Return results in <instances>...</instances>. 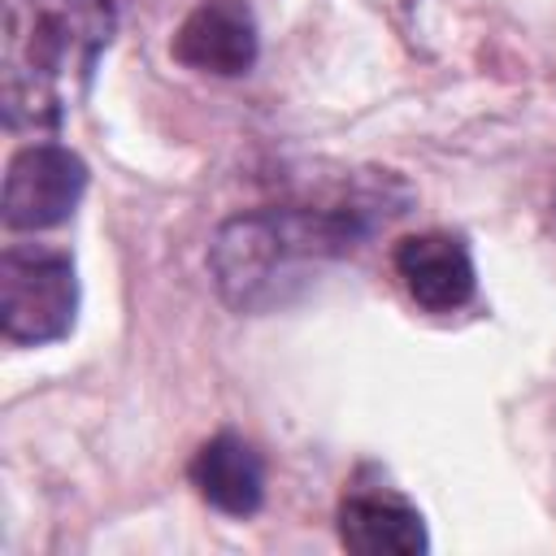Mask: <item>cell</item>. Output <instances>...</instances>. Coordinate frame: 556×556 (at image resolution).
<instances>
[{
	"mask_svg": "<svg viewBox=\"0 0 556 556\" xmlns=\"http://www.w3.org/2000/svg\"><path fill=\"white\" fill-rule=\"evenodd\" d=\"M78 274L70 252L9 243L0 252V334L13 348H43L74 330Z\"/></svg>",
	"mask_w": 556,
	"mask_h": 556,
	"instance_id": "obj_3",
	"label": "cell"
},
{
	"mask_svg": "<svg viewBox=\"0 0 556 556\" xmlns=\"http://www.w3.org/2000/svg\"><path fill=\"white\" fill-rule=\"evenodd\" d=\"M395 274L404 282V291L413 295V304L426 313H456L478 291L469 243L447 230H426V235L400 239Z\"/></svg>",
	"mask_w": 556,
	"mask_h": 556,
	"instance_id": "obj_6",
	"label": "cell"
},
{
	"mask_svg": "<svg viewBox=\"0 0 556 556\" xmlns=\"http://www.w3.org/2000/svg\"><path fill=\"white\" fill-rule=\"evenodd\" d=\"M174 61L195 70V74H217V78H239L256 65L261 52V30L248 9V0H204L195 4L174 43Z\"/></svg>",
	"mask_w": 556,
	"mask_h": 556,
	"instance_id": "obj_5",
	"label": "cell"
},
{
	"mask_svg": "<svg viewBox=\"0 0 556 556\" xmlns=\"http://www.w3.org/2000/svg\"><path fill=\"white\" fill-rule=\"evenodd\" d=\"M187 473L200 500L226 517H252L265 504V460L235 430H222L208 443H200Z\"/></svg>",
	"mask_w": 556,
	"mask_h": 556,
	"instance_id": "obj_8",
	"label": "cell"
},
{
	"mask_svg": "<svg viewBox=\"0 0 556 556\" xmlns=\"http://www.w3.org/2000/svg\"><path fill=\"white\" fill-rule=\"evenodd\" d=\"M87 191V161L65 143L35 139L13 152L4 169L0 217L9 230H52L74 217Z\"/></svg>",
	"mask_w": 556,
	"mask_h": 556,
	"instance_id": "obj_4",
	"label": "cell"
},
{
	"mask_svg": "<svg viewBox=\"0 0 556 556\" xmlns=\"http://www.w3.org/2000/svg\"><path fill=\"white\" fill-rule=\"evenodd\" d=\"M391 213L400 208H387V195L252 208L222 222L208 243V269L235 313H265L287 304L317 265L356 252Z\"/></svg>",
	"mask_w": 556,
	"mask_h": 556,
	"instance_id": "obj_1",
	"label": "cell"
},
{
	"mask_svg": "<svg viewBox=\"0 0 556 556\" xmlns=\"http://www.w3.org/2000/svg\"><path fill=\"white\" fill-rule=\"evenodd\" d=\"M339 543L356 556H417L430 547V534L404 495L352 486L339 504Z\"/></svg>",
	"mask_w": 556,
	"mask_h": 556,
	"instance_id": "obj_7",
	"label": "cell"
},
{
	"mask_svg": "<svg viewBox=\"0 0 556 556\" xmlns=\"http://www.w3.org/2000/svg\"><path fill=\"white\" fill-rule=\"evenodd\" d=\"M109 0H4L0 117L13 135H52L91 91L113 43Z\"/></svg>",
	"mask_w": 556,
	"mask_h": 556,
	"instance_id": "obj_2",
	"label": "cell"
}]
</instances>
